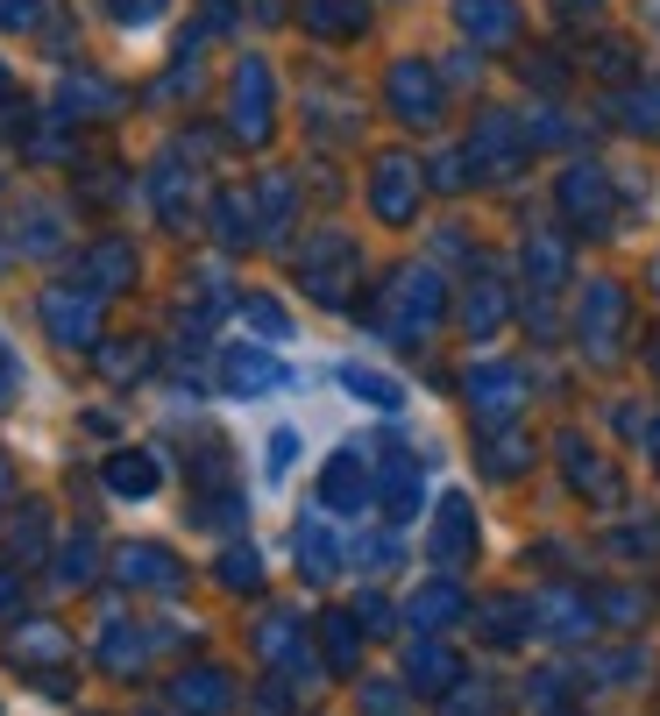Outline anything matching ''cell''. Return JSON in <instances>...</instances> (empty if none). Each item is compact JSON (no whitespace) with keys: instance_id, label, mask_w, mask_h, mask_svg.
Here are the masks:
<instances>
[{"instance_id":"1","label":"cell","mask_w":660,"mask_h":716,"mask_svg":"<svg viewBox=\"0 0 660 716\" xmlns=\"http://www.w3.org/2000/svg\"><path fill=\"white\" fill-rule=\"evenodd\" d=\"M391 92L405 100V114H426V107H434V79H426V65H398V71H391Z\"/></svg>"},{"instance_id":"2","label":"cell","mask_w":660,"mask_h":716,"mask_svg":"<svg viewBox=\"0 0 660 716\" xmlns=\"http://www.w3.org/2000/svg\"><path fill=\"white\" fill-rule=\"evenodd\" d=\"M462 22L476 36H512V8L504 0H462Z\"/></svg>"},{"instance_id":"3","label":"cell","mask_w":660,"mask_h":716,"mask_svg":"<svg viewBox=\"0 0 660 716\" xmlns=\"http://www.w3.org/2000/svg\"><path fill=\"white\" fill-rule=\"evenodd\" d=\"M384 213H391V220H405V213H412V170H405V157L384 164Z\"/></svg>"},{"instance_id":"4","label":"cell","mask_w":660,"mask_h":716,"mask_svg":"<svg viewBox=\"0 0 660 716\" xmlns=\"http://www.w3.org/2000/svg\"><path fill=\"white\" fill-rule=\"evenodd\" d=\"M455 604H462L455 589H426V596H419V625H448V610H455Z\"/></svg>"},{"instance_id":"5","label":"cell","mask_w":660,"mask_h":716,"mask_svg":"<svg viewBox=\"0 0 660 716\" xmlns=\"http://www.w3.org/2000/svg\"><path fill=\"white\" fill-rule=\"evenodd\" d=\"M348 383H356L362 398H377V404H398V383H391V376H370V370H348Z\"/></svg>"}]
</instances>
